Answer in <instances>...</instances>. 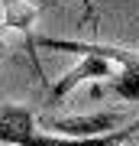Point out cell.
<instances>
[{"mask_svg": "<svg viewBox=\"0 0 139 146\" xmlns=\"http://www.w3.org/2000/svg\"><path fill=\"white\" fill-rule=\"evenodd\" d=\"M133 127L113 130L107 136H97V140H65V136H52L42 127H36V117L26 107H16V104L0 107V143L7 146H117L120 140H126L133 133Z\"/></svg>", "mask_w": 139, "mask_h": 146, "instance_id": "6da1fadb", "label": "cell"}, {"mask_svg": "<svg viewBox=\"0 0 139 146\" xmlns=\"http://www.w3.org/2000/svg\"><path fill=\"white\" fill-rule=\"evenodd\" d=\"M120 123V114L107 110V114H88V117H65V120H42L45 133L65 136V140H97V136L113 133Z\"/></svg>", "mask_w": 139, "mask_h": 146, "instance_id": "7a4b0ae2", "label": "cell"}, {"mask_svg": "<svg viewBox=\"0 0 139 146\" xmlns=\"http://www.w3.org/2000/svg\"><path fill=\"white\" fill-rule=\"evenodd\" d=\"M110 75H113V72H110V62H107V58H100V55H88V52H84L81 62H78L71 72H65L62 78L52 84V91H49V104L55 107V104H62V101L78 88V84H84V81H94V84H97V81H107Z\"/></svg>", "mask_w": 139, "mask_h": 146, "instance_id": "3957f363", "label": "cell"}, {"mask_svg": "<svg viewBox=\"0 0 139 146\" xmlns=\"http://www.w3.org/2000/svg\"><path fill=\"white\" fill-rule=\"evenodd\" d=\"M36 46L42 49H55V52H78V55H100V58H107L110 65L120 62V65H133L139 62V52H133V49H120V46H97V42H78V39H55V36H39L36 39Z\"/></svg>", "mask_w": 139, "mask_h": 146, "instance_id": "277c9868", "label": "cell"}, {"mask_svg": "<svg viewBox=\"0 0 139 146\" xmlns=\"http://www.w3.org/2000/svg\"><path fill=\"white\" fill-rule=\"evenodd\" d=\"M103 94H117L123 101H139V62L120 68L117 75H110V81L91 84V98H103Z\"/></svg>", "mask_w": 139, "mask_h": 146, "instance_id": "5b68a950", "label": "cell"}, {"mask_svg": "<svg viewBox=\"0 0 139 146\" xmlns=\"http://www.w3.org/2000/svg\"><path fill=\"white\" fill-rule=\"evenodd\" d=\"M0 7H3V26L7 29H23L29 33V26L36 23V16L42 7L39 3H29V0H0Z\"/></svg>", "mask_w": 139, "mask_h": 146, "instance_id": "8992f818", "label": "cell"}, {"mask_svg": "<svg viewBox=\"0 0 139 146\" xmlns=\"http://www.w3.org/2000/svg\"><path fill=\"white\" fill-rule=\"evenodd\" d=\"M0 55H3V39H0Z\"/></svg>", "mask_w": 139, "mask_h": 146, "instance_id": "52a82bcc", "label": "cell"}]
</instances>
